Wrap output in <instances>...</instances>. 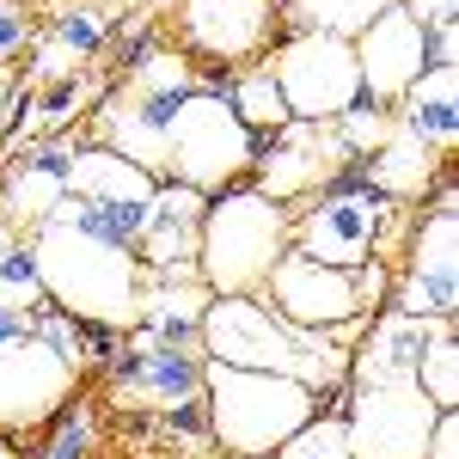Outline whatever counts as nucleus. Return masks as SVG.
<instances>
[{"label":"nucleus","instance_id":"nucleus-37","mask_svg":"<svg viewBox=\"0 0 459 459\" xmlns=\"http://www.w3.org/2000/svg\"><path fill=\"white\" fill-rule=\"evenodd\" d=\"M25 331H31V313H0V343H13Z\"/></svg>","mask_w":459,"mask_h":459},{"label":"nucleus","instance_id":"nucleus-5","mask_svg":"<svg viewBox=\"0 0 459 459\" xmlns=\"http://www.w3.org/2000/svg\"><path fill=\"white\" fill-rule=\"evenodd\" d=\"M251 160H257V135L233 117V105L214 86L178 99V110H172V178L166 184H190L203 196H221V190H233L251 172Z\"/></svg>","mask_w":459,"mask_h":459},{"label":"nucleus","instance_id":"nucleus-26","mask_svg":"<svg viewBox=\"0 0 459 459\" xmlns=\"http://www.w3.org/2000/svg\"><path fill=\"white\" fill-rule=\"evenodd\" d=\"M37 307H49V294H43V276H37L31 251L19 246L0 264V313H37Z\"/></svg>","mask_w":459,"mask_h":459},{"label":"nucleus","instance_id":"nucleus-14","mask_svg":"<svg viewBox=\"0 0 459 459\" xmlns=\"http://www.w3.org/2000/svg\"><path fill=\"white\" fill-rule=\"evenodd\" d=\"M172 110H178V99L123 86V92H110L105 105H99V147L123 153L153 184H166L172 178Z\"/></svg>","mask_w":459,"mask_h":459},{"label":"nucleus","instance_id":"nucleus-13","mask_svg":"<svg viewBox=\"0 0 459 459\" xmlns=\"http://www.w3.org/2000/svg\"><path fill=\"white\" fill-rule=\"evenodd\" d=\"M350 49H355V74H361V99H374V105H386V110L429 68V31L398 0H392L380 19H368V31L355 37Z\"/></svg>","mask_w":459,"mask_h":459},{"label":"nucleus","instance_id":"nucleus-38","mask_svg":"<svg viewBox=\"0 0 459 459\" xmlns=\"http://www.w3.org/2000/svg\"><path fill=\"white\" fill-rule=\"evenodd\" d=\"M13 251H19V233H13V227H6V221H0V264H6V257H13Z\"/></svg>","mask_w":459,"mask_h":459},{"label":"nucleus","instance_id":"nucleus-28","mask_svg":"<svg viewBox=\"0 0 459 459\" xmlns=\"http://www.w3.org/2000/svg\"><path fill=\"white\" fill-rule=\"evenodd\" d=\"M49 37H56L68 56H80V62H86V56H99V49H105L110 25H105V13H99V6H62Z\"/></svg>","mask_w":459,"mask_h":459},{"label":"nucleus","instance_id":"nucleus-24","mask_svg":"<svg viewBox=\"0 0 459 459\" xmlns=\"http://www.w3.org/2000/svg\"><path fill=\"white\" fill-rule=\"evenodd\" d=\"M221 99L233 105V117L246 123L251 135H276L282 123H294L288 105H282V92H276V80H270V68H251V74H239V80H227Z\"/></svg>","mask_w":459,"mask_h":459},{"label":"nucleus","instance_id":"nucleus-19","mask_svg":"<svg viewBox=\"0 0 459 459\" xmlns=\"http://www.w3.org/2000/svg\"><path fill=\"white\" fill-rule=\"evenodd\" d=\"M435 166H441L435 147H423L411 129H392L374 153L350 160V172L337 178V184H368V190H380L386 203H411V196H423L429 184H435Z\"/></svg>","mask_w":459,"mask_h":459},{"label":"nucleus","instance_id":"nucleus-10","mask_svg":"<svg viewBox=\"0 0 459 459\" xmlns=\"http://www.w3.org/2000/svg\"><path fill=\"white\" fill-rule=\"evenodd\" d=\"M398 313L447 325L459 313V221H454V190H441V203L417 221L411 257H404V282H398Z\"/></svg>","mask_w":459,"mask_h":459},{"label":"nucleus","instance_id":"nucleus-25","mask_svg":"<svg viewBox=\"0 0 459 459\" xmlns=\"http://www.w3.org/2000/svg\"><path fill=\"white\" fill-rule=\"evenodd\" d=\"M417 392H423L435 411H454L459 404V337H454V318L429 331L423 355H417Z\"/></svg>","mask_w":459,"mask_h":459},{"label":"nucleus","instance_id":"nucleus-20","mask_svg":"<svg viewBox=\"0 0 459 459\" xmlns=\"http://www.w3.org/2000/svg\"><path fill=\"white\" fill-rule=\"evenodd\" d=\"M429 331L423 318H404V313H386L374 318V331H368V343L355 350L350 374L355 386H392V380H417V355H423Z\"/></svg>","mask_w":459,"mask_h":459},{"label":"nucleus","instance_id":"nucleus-1","mask_svg":"<svg viewBox=\"0 0 459 459\" xmlns=\"http://www.w3.org/2000/svg\"><path fill=\"white\" fill-rule=\"evenodd\" d=\"M196 343L209 361H227V368H257V374H288L300 386L343 392L350 380V355L337 350L325 331H294L270 313L257 294H214L203 307V331Z\"/></svg>","mask_w":459,"mask_h":459},{"label":"nucleus","instance_id":"nucleus-11","mask_svg":"<svg viewBox=\"0 0 459 459\" xmlns=\"http://www.w3.org/2000/svg\"><path fill=\"white\" fill-rule=\"evenodd\" d=\"M264 294H270V313L282 318V325H294V331H343V325H355V318L368 313L361 288H355V270L313 264L294 246L276 257Z\"/></svg>","mask_w":459,"mask_h":459},{"label":"nucleus","instance_id":"nucleus-39","mask_svg":"<svg viewBox=\"0 0 459 459\" xmlns=\"http://www.w3.org/2000/svg\"><path fill=\"white\" fill-rule=\"evenodd\" d=\"M0 459H13V454H6V447H0Z\"/></svg>","mask_w":459,"mask_h":459},{"label":"nucleus","instance_id":"nucleus-18","mask_svg":"<svg viewBox=\"0 0 459 459\" xmlns=\"http://www.w3.org/2000/svg\"><path fill=\"white\" fill-rule=\"evenodd\" d=\"M203 355L178 350V343H129L117 355V392L123 398H147V404H178V398H196L203 392Z\"/></svg>","mask_w":459,"mask_h":459},{"label":"nucleus","instance_id":"nucleus-16","mask_svg":"<svg viewBox=\"0 0 459 459\" xmlns=\"http://www.w3.org/2000/svg\"><path fill=\"white\" fill-rule=\"evenodd\" d=\"M203 209L209 196L190 190V184H160L153 203H147V227L135 264L153 282H172V276H196V233H203Z\"/></svg>","mask_w":459,"mask_h":459},{"label":"nucleus","instance_id":"nucleus-22","mask_svg":"<svg viewBox=\"0 0 459 459\" xmlns=\"http://www.w3.org/2000/svg\"><path fill=\"white\" fill-rule=\"evenodd\" d=\"M153 178L129 166L110 147H74L68 160V196H92V203H153Z\"/></svg>","mask_w":459,"mask_h":459},{"label":"nucleus","instance_id":"nucleus-9","mask_svg":"<svg viewBox=\"0 0 459 459\" xmlns=\"http://www.w3.org/2000/svg\"><path fill=\"white\" fill-rule=\"evenodd\" d=\"M350 147L337 135V123H282L270 147H257V160H251V172H257V196H270V203H288V196H318V190H331L337 178L350 172Z\"/></svg>","mask_w":459,"mask_h":459},{"label":"nucleus","instance_id":"nucleus-23","mask_svg":"<svg viewBox=\"0 0 459 459\" xmlns=\"http://www.w3.org/2000/svg\"><path fill=\"white\" fill-rule=\"evenodd\" d=\"M288 13V25L294 31H318V37H361L368 31V19H380L392 0H276Z\"/></svg>","mask_w":459,"mask_h":459},{"label":"nucleus","instance_id":"nucleus-36","mask_svg":"<svg viewBox=\"0 0 459 459\" xmlns=\"http://www.w3.org/2000/svg\"><path fill=\"white\" fill-rule=\"evenodd\" d=\"M423 459H459V411H441L435 417V435H429Z\"/></svg>","mask_w":459,"mask_h":459},{"label":"nucleus","instance_id":"nucleus-29","mask_svg":"<svg viewBox=\"0 0 459 459\" xmlns=\"http://www.w3.org/2000/svg\"><path fill=\"white\" fill-rule=\"evenodd\" d=\"M282 459H350V435H343V417H313L300 435H288Z\"/></svg>","mask_w":459,"mask_h":459},{"label":"nucleus","instance_id":"nucleus-6","mask_svg":"<svg viewBox=\"0 0 459 459\" xmlns=\"http://www.w3.org/2000/svg\"><path fill=\"white\" fill-rule=\"evenodd\" d=\"M270 80H276V92H282L294 123H337L361 99V74H355L350 37L294 31L270 56Z\"/></svg>","mask_w":459,"mask_h":459},{"label":"nucleus","instance_id":"nucleus-4","mask_svg":"<svg viewBox=\"0 0 459 459\" xmlns=\"http://www.w3.org/2000/svg\"><path fill=\"white\" fill-rule=\"evenodd\" d=\"M282 251H288L282 203L257 196L251 184L209 196L203 233H196V282L209 294H264Z\"/></svg>","mask_w":459,"mask_h":459},{"label":"nucleus","instance_id":"nucleus-12","mask_svg":"<svg viewBox=\"0 0 459 459\" xmlns=\"http://www.w3.org/2000/svg\"><path fill=\"white\" fill-rule=\"evenodd\" d=\"M74 386H80V374L49 343H37L31 331L0 343V429H13V435L43 429L56 411H68Z\"/></svg>","mask_w":459,"mask_h":459},{"label":"nucleus","instance_id":"nucleus-33","mask_svg":"<svg viewBox=\"0 0 459 459\" xmlns=\"http://www.w3.org/2000/svg\"><path fill=\"white\" fill-rule=\"evenodd\" d=\"M31 13L19 6V0H0V62H13L25 43H31Z\"/></svg>","mask_w":459,"mask_h":459},{"label":"nucleus","instance_id":"nucleus-8","mask_svg":"<svg viewBox=\"0 0 459 459\" xmlns=\"http://www.w3.org/2000/svg\"><path fill=\"white\" fill-rule=\"evenodd\" d=\"M435 404H429L417 380H392V386H355L343 435H350V459H423L429 435H435Z\"/></svg>","mask_w":459,"mask_h":459},{"label":"nucleus","instance_id":"nucleus-32","mask_svg":"<svg viewBox=\"0 0 459 459\" xmlns=\"http://www.w3.org/2000/svg\"><path fill=\"white\" fill-rule=\"evenodd\" d=\"M86 447H92V417H86V411H68L43 459H86Z\"/></svg>","mask_w":459,"mask_h":459},{"label":"nucleus","instance_id":"nucleus-30","mask_svg":"<svg viewBox=\"0 0 459 459\" xmlns=\"http://www.w3.org/2000/svg\"><path fill=\"white\" fill-rule=\"evenodd\" d=\"M86 105V80H56V86H37L31 92V129H62L74 110Z\"/></svg>","mask_w":459,"mask_h":459},{"label":"nucleus","instance_id":"nucleus-34","mask_svg":"<svg viewBox=\"0 0 459 459\" xmlns=\"http://www.w3.org/2000/svg\"><path fill=\"white\" fill-rule=\"evenodd\" d=\"M166 429H172V435H190V441H203V435H209V398L196 392V398L166 404Z\"/></svg>","mask_w":459,"mask_h":459},{"label":"nucleus","instance_id":"nucleus-31","mask_svg":"<svg viewBox=\"0 0 459 459\" xmlns=\"http://www.w3.org/2000/svg\"><path fill=\"white\" fill-rule=\"evenodd\" d=\"M31 86H56V80H74L80 74V56H68L56 37H31Z\"/></svg>","mask_w":459,"mask_h":459},{"label":"nucleus","instance_id":"nucleus-3","mask_svg":"<svg viewBox=\"0 0 459 459\" xmlns=\"http://www.w3.org/2000/svg\"><path fill=\"white\" fill-rule=\"evenodd\" d=\"M203 398H209V435L239 459H264L276 454L288 435L318 417L313 386L288 380V374H257V368H227V361H209L203 368Z\"/></svg>","mask_w":459,"mask_h":459},{"label":"nucleus","instance_id":"nucleus-27","mask_svg":"<svg viewBox=\"0 0 459 459\" xmlns=\"http://www.w3.org/2000/svg\"><path fill=\"white\" fill-rule=\"evenodd\" d=\"M392 129H398V117H392L386 105H374V99H355V105L337 117V135H343V147H350L355 160H361V153H374Z\"/></svg>","mask_w":459,"mask_h":459},{"label":"nucleus","instance_id":"nucleus-35","mask_svg":"<svg viewBox=\"0 0 459 459\" xmlns=\"http://www.w3.org/2000/svg\"><path fill=\"white\" fill-rule=\"evenodd\" d=\"M398 6H404L423 31H447V25L459 19V0H398Z\"/></svg>","mask_w":459,"mask_h":459},{"label":"nucleus","instance_id":"nucleus-21","mask_svg":"<svg viewBox=\"0 0 459 459\" xmlns=\"http://www.w3.org/2000/svg\"><path fill=\"white\" fill-rule=\"evenodd\" d=\"M392 117H398V129H411L423 147L447 153L459 135V68H423L404 86V99L392 105Z\"/></svg>","mask_w":459,"mask_h":459},{"label":"nucleus","instance_id":"nucleus-7","mask_svg":"<svg viewBox=\"0 0 459 459\" xmlns=\"http://www.w3.org/2000/svg\"><path fill=\"white\" fill-rule=\"evenodd\" d=\"M392 221V203L368 184H331L318 190V203L300 214V227H288V246L313 264H331V270H361L380 233Z\"/></svg>","mask_w":459,"mask_h":459},{"label":"nucleus","instance_id":"nucleus-17","mask_svg":"<svg viewBox=\"0 0 459 459\" xmlns=\"http://www.w3.org/2000/svg\"><path fill=\"white\" fill-rule=\"evenodd\" d=\"M68 160L74 142H37L31 153H19L6 166V184H0V221L19 233V227H43L56 203L68 196Z\"/></svg>","mask_w":459,"mask_h":459},{"label":"nucleus","instance_id":"nucleus-2","mask_svg":"<svg viewBox=\"0 0 459 459\" xmlns=\"http://www.w3.org/2000/svg\"><path fill=\"white\" fill-rule=\"evenodd\" d=\"M31 264L43 276V294L56 313L80 318V325H135V307H142V264L135 251L123 246H105L92 233H74L62 221H43L31 227Z\"/></svg>","mask_w":459,"mask_h":459},{"label":"nucleus","instance_id":"nucleus-15","mask_svg":"<svg viewBox=\"0 0 459 459\" xmlns=\"http://www.w3.org/2000/svg\"><path fill=\"white\" fill-rule=\"evenodd\" d=\"M178 31L190 56L209 62H251L276 31V0H184Z\"/></svg>","mask_w":459,"mask_h":459}]
</instances>
